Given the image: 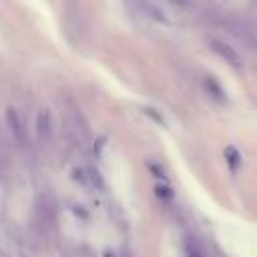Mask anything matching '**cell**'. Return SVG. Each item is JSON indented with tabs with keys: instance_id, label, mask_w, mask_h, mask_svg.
Here are the masks:
<instances>
[{
	"instance_id": "obj_1",
	"label": "cell",
	"mask_w": 257,
	"mask_h": 257,
	"mask_svg": "<svg viewBox=\"0 0 257 257\" xmlns=\"http://www.w3.org/2000/svg\"><path fill=\"white\" fill-rule=\"evenodd\" d=\"M6 126H8V131H10L12 141H14L18 147H24V145H26V139H28V133H26V126H24V120H22L20 112H18L14 106H10V108L6 110Z\"/></svg>"
},
{
	"instance_id": "obj_2",
	"label": "cell",
	"mask_w": 257,
	"mask_h": 257,
	"mask_svg": "<svg viewBox=\"0 0 257 257\" xmlns=\"http://www.w3.org/2000/svg\"><path fill=\"white\" fill-rule=\"evenodd\" d=\"M80 6L78 0H64V26L68 36H80L82 30V18H80Z\"/></svg>"
},
{
	"instance_id": "obj_3",
	"label": "cell",
	"mask_w": 257,
	"mask_h": 257,
	"mask_svg": "<svg viewBox=\"0 0 257 257\" xmlns=\"http://www.w3.org/2000/svg\"><path fill=\"white\" fill-rule=\"evenodd\" d=\"M209 46H211V50L217 54V56H221L229 66H233V68H241V56L237 54V50L233 48V46H229L225 40H219V38H209Z\"/></svg>"
},
{
	"instance_id": "obj_4",
	"label": "cell",
	"mask_w": 257,
	"mask_h": 257,
	"mask_svg": "<svg viewBox=\"0 0 257 257\" xmlns=\"http://www.w3.org/2000/svg\"><path fill=\"white\" fill-rule=\"evenodd\" d=\"M36 139L40 145H50L52 143V137H54V131H52V116L46 108H40L38 114H36Z\"/></svg>"
},
{
	"instance_id": "obj_5",
	"label": "cell",
	"mask_w": 257,
	"mask_h": 257,
	"mask_svg": "<svg viewBox=\"0 0 257 257\" xmlns=\"http://www.w3.org/2000/svg\"><path fill=\"white\" fill-rule=\"evenodd\" d=\"M137 6L141 8V12H143L147 18H151V20H155V22H159V24H171V20L167 18L165 10H163L161 6H157V4H153L151 0H137Z\"/></svg>"
},
{
	"instance_id": "obj_6",
	"label": "cell",
	"mask_w": 257,
	"mask_h": 257,
	"mask_svg": "<svg viewBox=\"0 0 257 257\" xmlns=\"http://www.w3.org/2000/svg\"><path fill=\"white\" fill-rule=\"evenodd\" d=\"M183 249H185L187 257H209L205 247H203V243L197 237H193V235H187L183 239Z\"/></svg>"
},
{
	"instance_id": "obj_7",
	"label": "cell",
	"mask_w": 257,
	"mask_h": 257,
	"mask_svg": "<svg viewBox=\"0 0 257 257\" xmlns=\"http://www.w3.org/2000/svg\"><path fill=\"white\" fill-rule=\"evenodd\" d=\"M66 126H68V135H70V137H76V139L86 137V126L82 124V120H80L78 114H68Z\"/></svg>"
},
{
	"instance_id": "obj_8",
	"label": "cell",
	"mask_w": 257,
	"mask_h": 257,
	"mask_svg": "<svg viewBox=\"0 0 257 257\" xmlns=\"http://www.w3.org/2000/svg\"><path fill=\"white\" fill-rule=\"evenodd\" d=\"M225 159H227V163H229V167L233 171H237V167L241 165V155H239V151L235 147H227L225 149Z\"/></svg>"
},
{
	"instance_id": "obj_9",
	"label": "cell",
	"mask_w": 257,
	"mask_h": 257,
	"mask_svg": "<svg viewBox=\"0 0 257 257\" xmlns=\"http://www.w3.org/2000/svg\"><path fill=\"white\" fill-rule=\"evenodd\" d=\"M10 157H8V149H6V141H4V137L0 135V173H4L6 169H8V165H10V161H8Z\"/></svg>"
},
{
	"instance_id": "obj_10",
	"label": "cell",
	"mask_w": 257,
	"mask_h": 257,
	"mask_svg": "<svg viewBox=\"0 0 257 257\" xmlns=\"http://www.w3.org/2000/svg\"><path fill=\"white\" fill-rule=\"evenodd\" d=\"M167 2H171L175 6H181V8H187L189 6V0H167Z\"/></svg>"
}]
</instances>
